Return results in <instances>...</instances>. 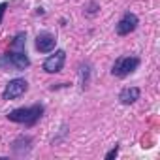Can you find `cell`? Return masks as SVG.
I'll return each instance as SVG.
<instances>
[{
    "label": "cell",
    "instance_id": "cell-1",
    "mask_svg": "<svg viewBox=\"0 0 160 160\" xmlns=\"http://www.w3.org/2000/svg\"><path fill=\"white\" fill-rule=\"evenodd\" d=\"M43 115V106L42 104H34L28 108H15L8 113V119L12 122L17 124H25V126H34Z\"/></svg>",
    "mask_w": 160,
    "mask_h": 160
},
{
    "label": "cell",
    "instance_id": "cell-2",
    "mask_svg": "<svg viewBox=\"0 0 160 160\" xmlns=\"http://www.w3.org/2000/svg\"><path fill=\"white\" fill-rule=\"evenodd\" d=\"M30 66V58L25 51H8L0 55V68H13L15 72H23Z\"/></svg>",
    "mask_w": 160,
    "mask_h": 160
},
{
    "label": "cell",
    "instance_id": "cell-3",
    "mask_svg": "<svg viewBox=\"0 0 160 160\" xmlns=\"http://www.w3.org/2000/svg\"><path fill=\"white\" fill-rule=\"evenodd\" d=\"M138 66H139V58H138V57L122 55V57H119V58L113 62L111 73H113L115 77H126V75H130L132 72H136Z\"/></svg>",
    "mask_w": 160,
    "mask_h": 160
},
{
    "label": "cell",
    "instance_id": "cell-4",
    "mask_svg": "<svg viewBox=\"0 0 160 160\" xmlns=\"http://www.w3.org/2000/svg\"><path fill=\"white\" fill-rule=\"evenodd\" d=\"M27 89H28L27 79L15 77V79H12V81L6 83V87H4V91H2V98H4V100H17V98H21V96L27 92Z\"/></svg>",
    "mask_w": 160,
    "mask_h": 160
},
{
    "label": "cell",
    "instance_id": "cell-5",
    "mask_svg": "<svg viewBox=\"0 0 160 160\" xmlns=\"http://www.w3.org/2000/svg\"><path fill=\"white\" fill-rule=\"evenodd\" d=\"M64 62H66V51L57 49L53 55H49V57L43 60L42 68H43L45 73H58V72L64 68Z\"/></svg>",
    "mask_w": 160,
    "mask_h": 160
},
{
    "label": "cell",
    "instance_id": "cell-6",
    "mask_svg": "<svg viewBox=\"0 0 160 160\" xmlns=\"http://www.w3.org/2000/svg\"><path fill=\"white\" fill-rule=\"evenodd\" d=\"M138 25H139L138 15L132 13V12H126V13L119 19V23L115 25V30H117L119 36H128L130 32H134V30L138 28Z\"/></svg>",
    "mask_w": 160,
    "mask_h": 160
},
{
    "label": "cell",
    "instance_id": "cell-7",
    "mask_svg": "<svg viewBox=\"0 0 160 160\" xmlns=\"http://www.w3.org/2000/svg\"><path fill=\"white\" fill-rule=\"evenodd\" d=\"M57 47V36L51 32H40L36 36V49L40 53H53Z\"/></svg>",
    "mask_w": 160,
    "mask_h": 160
},
{
    "label": "cell",
    "instance_id": "cell-8",
    "mask_svg": "<svg viewBox=\"0 0 160 160\" xmlns=\"http://www.w3.org/2000/svg\"><path fill=\"white\" fill-rule=\"evenodd\" d=\"M139 96H141V91H139L138 87H124V89L119 92V100H121V104H124V106H130V104L138 102Z\"/></svg>",
    "mask_w": 160,
    "mask_h": 160
},
{
    "label": "cell",
    "instance_id": "cell-9",
    "mask_svg": "<svg viewBox=\"0 0 160 160\" xmlns=\"http://www.w3.org/2000/svg\"><path fill=\"white\" fill-rule=\"evenodd\" d=\"M25 45H27V34L17 32L12 40V51H25Z\"/></svg>",
    "mask_w": 160,
    "mask_h": 160
},
{
    "label": "cell",
    "instance_id": "cell-10",
    "mask_svg": "<svg viewBox=\"0 0 160 160\" xmlns=\"http://www.w3.org/2000/svg\"><path fill=\"white\" fill-rule=\"evenodd\" d=\"M79 77H81V87L85 89L89 85V79H91V66L89 64H81V68H79Z\"/></svg>",
    "mask_w": 160,
    "mask_h": 160
},
{
    "label": "cell",
    "instance_id": "cell-11",
    "mask_svg": "<svg viewBox=\"0 0 160 160\" xmlns=\"http://www.w3.org/2000/svg\"><path fill=\"white\" fill-rule=\"evenodd\" d=\"M98 10H100V6H98L96 2H89V4H87V13H89V15H94Z\"/></svg>",
    "mask_w": 160,
    "mask_h": 160
},
{
    "label": "cell",
    "instance_id": "cell-12",
    "mask_svg": "<svg viewBox=\"0 0 160 160\" xmlns=\"http://www.w3.org/2000/svg\"><path fill=\"white\" fill-rule=\"evenodd\" d=\"M117 152H119V145H115L111 151H108V152H106V160H111V158H115V156H117Z\"/></svg>",
    "mask_w": 160,
    "mask_h": 160
},
{
    "label": "cell",
    "instance_id": "cell-13",
    "mask_svg": "<svg viewBox=\"0 0 160 160\" xmlns=\"http://www.w3.org/2000/svg\"><path fill=\"white\" fill-rule=\"evenodd\" d=\"M6 8H8V2H0V23H2V19H4Z\"/></svg>",
    "mask_w": 160,
    "mask_h": 160
}]
</instances>
